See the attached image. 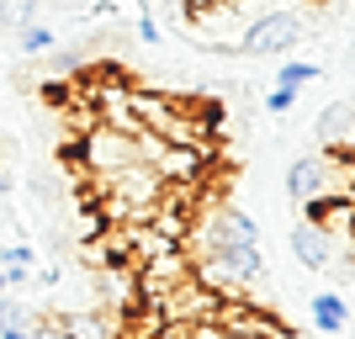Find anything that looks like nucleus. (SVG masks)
<instances>
[{"label": "nucleus", "instance_id": "6", "mask_svg": "<svg viewBox=\"0 0 355 339\" xmlns=\"http://www.w3.org/2000/svg\"><path fill=\"white\" fill-rule=\"evenodd\" d=\"M117 324L112 313L101 308H80V313H59V339H117Z\"/></svg>", "mask_w": 355, "mask_h": 339}, {"label": "nucleus", "instance_id": "2", "mask_svg": "<svg viewBox=\"0 0 355 339\" xmlns=\"http://www.w3.org/2000/svg\"><path fill=\"white\" fill-rule=\"evenodd\" d=\"M218 302L223 297L212 292V286H202L196 276H186V281H175L164 297H154L148 308H154L159 324H212V318H218Z\"/></svg>", "mask_w": 355, "mask_h": 339}, {"label": "nucleus", "instance_id": "9", "mask_svg": "<svg viewBox=\"0 0 355 339\" xmlns=\"http://www.w3.org/2000/svg\"><path fill=\"white\" fill-rule=\"evenodd\" d=\"M16 43H21V53H27V59H43V53H53L59 32L48 27V21H27V27L16 32Z\"/></svg>", "mask_w": 355, "mask_h": 339}, {"label": "nucleus", "instance_id": "1", "mask_svg": "<svg viewBox=\"0 0 355 339\" xmlns=\"http://www.w3.org/2000/svg\"><path fill=\"white\" fill-rule=\"evenodd\" d=\"M308 37V16L297 11H260L239 32V53L250 59H292V48Z\"/></svg>", "mask_w": 355, "mask_h": 339}, {"label": "nucleus", "instance_id": "7", "mask_svg": "<svg viewBox=\"0 0 355 339\" xmlns=\"http://www.w3.org/2000/svg\"><path fill=\"white\" fill-rule=\"evenodd\" d=\"M350 96H340L334 106H324L318 112V144H324V154H350Z\"/></svg>", "mask_w": 355, "mask_h": 339}, {"label": "nucleus", "instance_id": "15", "mask_svg": "<svg viewBox=\"0 0 355 339\" xmlns=\"http://www.w3.org/2000/svg\"><path fill=\"white\" fill-rule=\"evenodd\" d=\"M308 339H345V334H308Z\"/></svg>", "mask_w": 355, "mask_h": 339}, {"label": "nucleus", "instance_id": "8", "mask_svg": "<svg viewBox=\"0 0 355 339\" xmlns=\"http://www.w3.org/2000/svg\"><path fill=\"white\" fill-rule=\"evenodd\" d=\"M313 329L318 334H345L350 329V292H318L313 297Z\"/></svg>", "mask_w": 355, "mask_h": 339}, {"label": "nucleus", "instance_id": "11", "mask_svg": "<svg viewBox=\"0 0 355 339\" xmlns=\"http://www.w3.org/2000/svg\"><path fill=\"white\" fill-rule=\"evenodd\" d=\"M292 101H297V90H282V85H276V90L266 96V112H276V117H282V112H292Z\"/></svg>", "mask_w": 355, "mask_h": 339}, {"label": "nucleus", "instance_id": "14", "mask_svg": "<svg viewBox=\"0 0 355 339\" xmlns=\"http://www.w3.org/2000/svg\"><path fill=\"white\" fill-rule=\"evenodd\" d=\"M0 329H11V308H6V297H0Z\"/></svg>", "mask_w": 355, "mask_h": 339}, {"label": "nucleus", "instance_id": "3", "mask_svg": "<svg viewBox=\"0 0 355 339\" xmlns=\"http://www.w3.org/2000/svg\"><path fill=\"white\" fill-rule=\"evenodd\" d=\"M74 154H80V175H117L122 164H133L138 159V148H133V138L128 133H117V128H90V133H80L74 138Z\"/></svg>", "mask_w": 355, "mask_h": 339}, {"label": "nucleus", "instance_id": "12", "mask_svg": "<svg viewBox=\"0 0 355 339\" xmlns=\"http://www.w3.org/2000/svg\"><path fill=\"white\" fill-rule=\"evenodd\" d=\"M207 6H223V0H180V11H207Z\"/></svg>", "mask_w": 355, "mask_h": 339}, {"label": "nucleus", "instance_id": "4", "mask_svg": "<svg viewBox=\"0 0 355 339\" xmlns=\"http://www.w3.org/2000/svg\"><path fill=\"white\" fill-rule=\"evenodd\" d=\"M292 254L302 270H329V260H334V238H329V228H318V223H292Z\"/></svg>", "mask_w": 355, "mask_h": 339}, {"label": "nucleus", "instance_id": "5", "mask_svg": "<svg viewBox=\"0 0 355 339\" xmlns=\"http://www.w3.org/2000/svg\"><path fill=\"white\" fill-rule=\"evenodd\" d=\"M286 196H292V202H313V196H329V154H308V159H292V170H286Z\"/></svg>", "mask_w": 355, "mask_h": 339}, {"label": "nucleus", "instance_id": "13", "mask_svg": "<svg viewBox=\"0 0 355 339\" xmlns=\"http://www.w3.org/2000/svg\"><path fill=\"white\" fill-rule=\"evenodd\" d=\"M0 27H16L11 21V0H0Z\"/></svg>", "mask_w": 355, "mask_h": 339}, {"label": "nucleus", "instance_id": "16", "mask_svg": "<svg viewBox=\"0 0 355 339\" xmlns=\"http://www.w3.org/2000/svg\"><path fill=\"white\" fill-rule=\"evenodd\" d=\"M0 297H6V270H0Z\"/></svg>", "mask_w": 355, "mask_h": 339}, {"label": "nucleus", "instance_id": "10", "mask_svg": "<svg viewBox=\"0 0 355 339\" xmlns=\"http://www.w3.org/2000/svg\"><path fill=\"white\" fill-rule=\"evenodd\" d=\"M318 74H324V69H318V64H308V59H282L276 85H282V90H302L308 80H318Z\"/></svg>", "mask_w": 355, "mask_h": 339}]
</instances>
